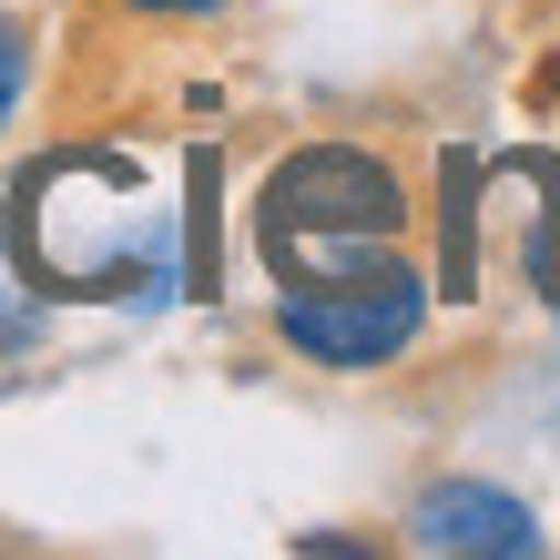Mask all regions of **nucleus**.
Masks as SVG:
<instances>
[{
  "label": "nucleus",
  "mask_w": 560,
  "mask_h": 560,
  "mask_svg": "<svg viewBox=\"0 0 560 560\" xmlns=\"http://www.w3.org/2000/svg\"><path fill=\"white\" fill-rule=\"evenodd\" d=\"M408 224V194L377 153L357 143H306L295 163L266 174V205H255V235H266V266L285 285H337L368 276V255Z\"/></svg>",
  "instance_id": "f257e3e1"
},
{
  "label": "nucleus",
  "mask_w": 560,
  "mask_h": 560,
  "mask_svg": "<svg viewBox=\"0 0 560 560\" xmlns=\"http://www.w3.org/2000/svg\"><path fill=\"white\" fill-rule=\"evenodd\" d=\"M428 316V285L408 266H368L337 285H295L285 295V347H306L316 368H387Z\"/></svg>",
  "instance_id": "f03ea898"
},
{
  "label": "nucleus",
  "mask_w": 560,
  "mask_h": 560,
  "mask_svg": "<svg viewBox=\"0 0 560 560\" xmlns=\"http://www.w3.org/2000/svg\"><path fill=\"white\" fill-rule=\"evenodd\" d=\"M408 540L418 550H458V560H520L540 550V520L510 500V489H479V479H448L408 510Z\"/></svg>",
  "instance_id": "7ed1b4c3"
},
{
  "label": "nucleus",
  "mask_w": 560,
  "mask_h": 560,
  "mask_svg": "<svg viewBox=\"0 0 560 560\" xmlns=\"http://www.w3.org/2000/svg\"><path fill=\"white\" fill-rule=\"evenodd\" d=\"M11 92H21V31H0V122H11Z\"/></svg>",
  "instance_id": "20e7f679"
},
{
  "label": "nucleus",
  "mask_w": 560,
  "mask_h": 560,
  "mask_svg": "<svg viewBox=\"0 0 560 560\" xmlns=\"http://www.w3.org/2000/svg\"><path fill=\"white\" fill-rule=\"evenodd\" d=\"M133 11H214V0H133Z\"/></svg>",
  "instance_id": "39448f33"
}]
</instances>
